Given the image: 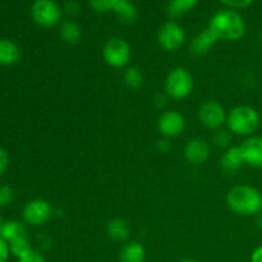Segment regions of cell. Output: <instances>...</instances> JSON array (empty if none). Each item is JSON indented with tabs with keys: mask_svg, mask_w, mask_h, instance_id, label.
I'll return each mask as SVG.
<instances>
[{
	"mask_svg": "<svg viewBox=\"0 0 262 262\" xmlns=\"http://www.w3.org/2000/svg\"><path fill=\"white\" fill-rule=\"evenodd\" d=\"M227 205L234 214L255 216L262 211V193L252 186L238 184L228 191Z\"/></svg>",
	"mask_w": 262,
	"mask_h": 262,
	"instance_id": "cell-1",
	"label": "cell"
},
{
	"mask_svg": "<svg viewBox=\"0 0 262 262\" xmlns=\"http://www.w3.org/2000/svg\"><path fill=\"white\" fill-rule=\"evenodd\" d=\"M209 28L215 33L217 40L238 41L245 36L246 22L235 10L223 9L212 15Z\"/></svg>",
	"mask_w": 262,
	"mask_h": 262,
	"instance_id": "cell-2",
	"label": "cell"
},
{
	"mask_svg": "<svg viewBox=\"0 0 262 262\" xmlns=\"http://www.w3.org/2000/svg\"><path fill=\"white\" fill-rule=\"evenodd\" d=\"M261 118L257 110L250 105H238L233 107L227 117L228 129L237 136L250 137L260 127Z\"/></svg>",
	"mask_w": 262,
	"mask_h": 262,
	"instance_id": "cell-3",
	"label": "cell"
},
{
	"mask_svg": "<svg viewBox=\"0 0 262 262\" xmlns=\"http://www.w3.org/2000/svg\"><path fill=\"white\" fill-rule=\"evenodd\" d=\"M193 76L183 67H176L171 69L164 82L166 96L173 100L187 99L193 91Z\"/></svg>",
	"mask_w": 262,
	"mask_h": 262,
	"instance_id": "cell-4",
	"label": "cell"
},
{
	"mask_svg": "<svg viewBox=\"0 0 262 262\" xmlns=\"http://www.w3.org/2000/svg\"><path fill=\"white\" fill-rule=\"evenodd\" d=\"M102 56L107 66L113 68H123L128 66L132 58V49L130 45L120 37H113L107 40V42L102 49Z\"/></svg>",
	"mask_w": 262,
	"mask_h": 262,
	"instance_id": "cell-5",
	"label": "cell"
},
{
	"mask_svg": "<svg viewBox=\"0 0 262 262\" xmlns=\"http://www.w3.org/2000/svg\"><path fill=\"white\" fill-rule=\"evenodd\" d=\"M31 14L38 26L45 28L54 27L61 19V9L54 0H36Z\"/></svg>",
	"mask_w": 262,
	"mask_h": 262,
	"instance_id": "cell-6",
	"label": "cell"
},
{
	"mask_svg": "<svg viewBox=\"0 0 262 262\" xmlns=\"http://www.w3.org/2000/svg\"><path fill=\"white\" fill-rule=\"evenodd\" d=\"M23 219L32 227H40L48 223L53 216V206L42 199H36L27 202L23 207Z\"/></svg>",
	"mask_w": 262,
	"mask_h": 262,
	"instance_id": "cell-7",
	"label": "cell"
},
{
	"mask_svg": "<svg viewBox=\"0 0 262 262\" xmlns=\"http://www.w3.org/2000/svg\"><path fill=\"white\" fill-rule=\"evenodd\" d=\"M158 41L164 50L173 53L183 46L186 41V32L178 23L166 22L159 30Z\"/></svg>",
	"mask_w": 262,
	"mask_h": 262,
	"instance_id": "cell-8",
	"label": "cell"
},
{
	"mask_svg": "<svg viewBox=\"0 0 262 262\" xmlns=\"http://www.w3.org/2000/svg\"><path fill=\"white\" fill-rule=\"evenodd\" d=\"M227 112L224 106L214 100L204 102L199 109V119L209 129H220L227 123Z\"/></svg>",
	"mask_w": 262,
	"mask_h": 262,
	"instance_id": "cell-9",
	"label": "cell"
},
{
	"mask_svg": "<svg viewBox=\"0 0 262 262\" xmlns=\"http://www.w3.org/2000/svg\"><path fill=\"white\" fill-rule=\"evenodd\" d=\"M158 128L164 138H176L183 133L186 118L177 110H166L159 117Z\"/></svg>",
	"mask_w": 262,
	"mask_h": 262,
	"instance_id": "cell-10",
	"label": "cell"
},
{
	"mask_svg": "<svg viewBox=\"0 0 262 262\" xmlns=\"http://www.w3.org/2000/svg\"><path fill=\"white\" fill-rule=\"evenodd\" d=\"M245 164L253 168H262V137L250 136L239 145Z\"/></svg>",
	"mask_w": 262,
	"mask_h": 262,
	"instance_id": "cell-11",
	"label": "cell"
},
{
	"mask_svg": "<svg viewBox=\"0 0 262 262\" xmlns=\"http://www.w3.org/2000/svg\"><path fill=\"white\" fill-rule=\"evenodd\" d=\"M184 159L192 165H201L206 163L210 156V146L204 138H192L184 146Z\"/></svg>",
	"mask_w": 262,
	"mask_h": 262,
	"instance_id": "cell-12",
	"label": "cell"
},
{
	"mask_svg": "<svg viewBox=\"0 0 262 262\" xmlns=\"http://www.w3.org/2000/svg\"><path fill=\"white\" fill-rule=\"evenodd\" d=\"M217 37L215 36V33L210 30L209 27L202 30L193 40L191 41V45H189V50L193 55L196 56H202L205 54H207L210 51V49L216 43Z\"/></svg>",
	"mask_w": 262,
	"mask_h": 262,
	"instance_id": "cell-13",
	"label": "cell"
},
{
	"mask_svg": "<svg viewBox=\"0 0 262 262\" xmlns=\"http://www.w3.org/2000/svg\"><path fill=\"white\" fill-rule=\"evenodd\" d=\"M242 154L239 146H230L220 158V168L228 174H235L243 166Z\"/></svg>",
	"mask_w": 262,
	"mask_h": 262,
	"instance_id": "cell-14",
	"label": "cell"
},
{
	"mask_svg": "<svg viewBox=\"0 0 262 262\" xmlns=\"http://www.w3.org/2000/svg\"><path fill=\"white\" fill-rule=\"evenodd\" d=\"M20 48L9 38L0 40V66L9 67L20 59Z\"/></svg>",
	"mask_w": 262,
	"mask_h": 262,
	"instance_id": "cell-15",
	"label": "cell"
},
{
	"mask_svg": "<svg viewBox=\"0 0 262 262\" xmlns=\"http://www.w3.org/2000/svg\"><path fill=\"white\" fill-rule=\"evenodd\" d=\"M146 251L145 247L137 241L127 242L119 252L120 262H145Z\"/></svg>",
	"mask_w": 262,
	"mask_h": 262,
	"instance_id": "cell-16",
	"label": "cell"
},
{
	"mask_svg": "<svg viewBox=\"0 0 262 262\" xmlns=\"http://www.w3.org/2000/svg\"><path fill=\"white\" fill-rule=\"evenodd\" d=\"M106 233L112 239L117 242H125L130 237V227L124 219L115 217L107 222Z\"/></svg>",
	"mask_w": 262,
	"mask_h": 262,
	"instance_id": "cell-17",
	"label": "cell"
},
{
	"mask_svg": "<svg viewBox=\"0 0 262 262\" xmlns=\"http://www.w3.org/2000/svg\"><path fill=\"white\" fill-rule=\"evenodd\" d=\"M113 12L122 22L132 23L137 18V8L130 0H115Z\"/></svg>",
	"mask_w": 262,
	"mask_h": 262,
	"instance_id": "cell-18",
	"label": "cell"
},
{
	"mask_svg": "<svg viewBox=\"0 0 262 262\" xmlns=\"http://www.w3.org/2000/svg\"><path fill=\"white\" fill-rule=\"evenodd\" d=\"M26 228L22 223L17 222V220H8V222H3L2 227H0V237L8 243L12 241L17 239V238L25 237Z\"/></svg>",
	"mask_w": 262,
	"mask_h": 262,
	"instance_id": "cell-19",
	"label": "cell"
},
{
	"mask_svg": "<svg viewBox=\"0 0 262 262\" xmlns=\"http://www.w3.org/2000/svg\"><path fill=\"white\" fill-rule=\"evenodd\" d=\"M199 0H170L168 5V14L171 18H179L194 8Z\"/></svg>",
	"mask_w": 262,
	"mask_h": 262,
	"instance_id": "cell-20",
	"label": "cell"
},
{
	"mask_svg": "<svg viewBox=\"0 0 262 262\" xmlns=\"http://www.w3.org/2000/svg\"><path fill=\"white\" fill-rule=\"evenodd\" d=\"M60 36L64 42L74 45L81 38V28L73 20H66L60 27Z\"/></svg>",
	"mask_w": 262,
	"mask_h": 262,
	"instance_id": "cell-21",
	"label": "cell"
},
{
	"mask_svg": "<svg viewBox=\"0 0 262 262\" xmlns=\"http://www.w3.org/2000/svg\"><path fill=\"white\" fill-rule=\"evenodd\" d=\"M124 83L127 84L129 89L137 90L140 87H142L143 84V73L141 72V69L138 67H128L124 72Z\"/></svg>",
	"mask_w": 262,
	"mask_h": 262,
	"instance_id": "cell-22",
	"label": "cell"
},
{
	"mask_svg": "<svg viewBox=\"0 0 262 262\" xmlns=\"http://www.w3.org/2000/svg\"><path fill=\"white\" fill-rule=\"evenodd\" d=\"M8 245H9L10 253H12V255H14L17 258H19L20 256L25 255L26 252H28V251L31 250V245H30V241H28L27 235L17 238V239L12 241V242L8 243Z\"/></svg>",
	"mask_w": 262,
	"mask_h": 262,
	"instance_id": "cell-23",
	"label": "cell"
},
{
	"mask_svg": "<svg viewBox=\"0 0 262 262\" xmlns=\"http://www.w3.org/2000/svg\"><path fill=\"white\" fill-rule=\"evenodd\" d=\"M232 135L233 133L230 132L229 129H222V128H220V129H217L216 132H215L212 140H214L215 145L219 146V147L229 148L230 142H232Z\"/></svg>",
	"mask_w": 262,
	"mask_h": 262,
	"instance_id": "cell-24",
	"label": "cell"
},
{
	"mask_svg": "<svg viewBox=\"0 0 262 262\" xmlns=\"http://www.w3.org/2000/svg\"><path fill=\"white\" fill-rule=\"evenodd\" d=\"M90 7L97 13H107L113 10L115 0H89Z\"/></svg>",
	"mask_w": 262,
	"mask_h": 262,
	"instance_id": "cell-25",
	"label": "cell"
},
{
	"mask_svg": "<svg viewBox=\"0 0 262 262\" xmlns=\"http://www.w3.org/2000/svg\"><path fill=\"white\" fill-rule=\"evenodd\" d=\"M14 189L7 184H2L0 186V207L8 206L14 201Z\"/></svg>",
	"mask_w": 262,
	"mask_h": 262,
	"instance_id": "cell-26",
	"label": "cell"
},
{
	"mask_svg": "<svg viewBox=\"0 0 262 262\" xmlns=\"http://www.w3.org/2000/svg\"><path fill=\"white\" fill-rule=\"evenodd\" d=\"M18 262H46V260L38 251L31 248L28 252H26L25 255L18 258Z\"/></svg>",
	"mask_w": 262,
	"mask_h": 262,
	"instance_id": "cell-27",
	"label": "cell"
},
{
	"mask_svg": "<svg viewBox=\"0 0 262 262\" xmlns=\"http://www.w3.org/2000/svg\"><path fill=\"white\" fill-rule=\"evenodd\" d=\"M220 2L233 9H241V8H246L252 4L253 0H220Z\"/></svg>",
	"mask_w": 262,
	"mask_h": 262,
	"instance_id": "cell-28",
	"label": "cell"
},
{
	"mask_svg": "<svg viewBox=\"0 0 262 262\" xmlns=\"http://www.w3.org/2000/svg\"><path fill=\"white\" fill-rule=\"evenodd\" d=\"M8 166H9V155L4 148L0 147V177L4 176Z\"/></svg>",
	"mask_w": 262,
	"mask_h": 262,
	"instance_id": "cell-29",
	"label": "cell"
},
{
	"mask_svg": "<svg viewBox=\"0 0 262 262\" xmlns=\"http://www.w3.org/2000/svg\"><path fill=\"white\" fill-rule=\"evenodd\" d=\"M9 245H8L7 241H4L0 237V262H7L8 258H9Z\"/></svg>",
	"mask_w": 262,
	"mask_h": 262,
	"instance_id": "cell-30",
	"label": "cell"
},
{
	"mask_svg": "<svg viewBox=\"0 0 262 262\" xmlns=\"http://www.w3.org/2000/svg\"><path fill=\"white\" fill-rule=\"evenodd\" d=\"M250 262H262V245L253 250Z\"/></svg>",
	"mask_w": 262,
	"mask_h": 262,
	"instance_id": "cell-31",
	"label": "cell"
},
{
	"mask_svg": "<svg viewBox=\"0 0 262 262\" xmlns=\"http://www.w3.org/2000/svg\"><path fill=\"white\" fill-rule=\"evenodd\" d=\"M158 147H159V150L161 151V152H168V151L170 150V147H171L170 142H169V138H163V140L159 141Z\"/></svg>",
	"mask_w": 262,
	"mask_h": 262,
	"instance_id": "cell-32",
	"label": "cell"
},
{
	"mask_svg": "<svg viewBox=\"0 0 262 262\" xmlns=\"http://www.w3.org/2000/svg\"><path fill=\"white\" fill-rule=\"evenodd\" d=\"M257 227H258V229L262 232V211L257 215Z\"/></svg>",
	"mask_w": 262,
	"mask_h": 262,
	"instance_id": "cell-33",
	"label": "cell"
},
{
	"mask_svg": "<svg viewBox=\"0 0 262 262\" xmlns=\"http://www.w3.org/2000/svg\"><path fill=\"white\" fill-rule=\"evenodd\" d=\"M179 262H199V261L192 260V258H184V260H181Z\"/></svg>",
	"mask_w": 262,
	"mask_h": 262,
	"instance_id": "cell-34",
	"label": "cell"
},
{
	"mask_svg": "<svg viewBox=\"0 0 262 262\" xmlns=\"http://www.w3.org/2000/svg\"><path fill=\"white\" fill-rule=\"evenodd\" d=\"M2 224H3V220H2V216H0V227H2Z\"/></svg>",
	"mask_w": 262,
	"mask_h": 262,
	"instance_id": "cell-35",
	"label": "cell"
}]
</instances>
